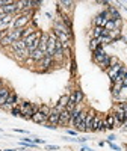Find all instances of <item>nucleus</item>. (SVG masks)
Listing matches in <instances>:
<instances>
[{
	"label": "nucleus",
	"mask_w": 127,
	"mask_h": 151,
	"mask_svg": "<svg viewBox=\"0 0 127 151\" xmlns=\"http://www.w3.org/2000/svg\"><path fill=\"white\" fill-rule=\"evenodd\" d=\"M117 27H115V21H112V20H109L108 23H106V26H105V30H108V32H112V30H115Z\"/></svg>",
	"instance_id": "nucleus-25"
},
{
	"label": "nucleus",
	"mask_w": 127,
	"mask_h": 151,
	"mask_svg": "<svg viewBox=\"0 0 127 151\" xmlns=\"http://www.w3.org/2000/svg\"><path fill=\"white\" fill-rule=\"evenodd\" d=\"M113 141H115V136H113V134H110V136L108 137V142H113Z\"/></svg>",
	"instance_id": "nucleus-33"
},
{
	"label": "nucleus",
	"mask_w": 127,
	"mask_h": 151,
	"mask_svg": "<svg viewBox=\"0 0 127 151\" xmlns=\"http://www.w3.org/2000/svg\"><path fill=\"white\" fill-rule=\"evenodd\" d=\"M123 86H124V88H127V79H126V80L123 82Z\"/></svg>",
	"instance_id": "nucleus-38"
},
{
	"label": "nucleus",
	"mask_w": 127,
	"mask_h": 151,
	"mask_svg": "<svg viewBox=\"0 0 127 151\" xmlns=\"http://www.w3.org/2000/svg\"><path fill=\"white\" fill-rule=\"evenodd\" d=\"M59 5H64V6H65V8H73V2H59Z\"/></svg>",
	"instance_id": "nucleus-30"
},
{
	"label": "nucleus",
	"mask_w": 127,
	"mask_h": 151,
	"mask_svg": "<svg viewBox=\"0 0 127 151\" xmlns=\"http://www.w3.org/2000/svg\"><path fill=\"white\" fill-rule=\"evenodd\" d=\"M108 21H109V14H108V11H103L101 14H98V15L94 18V24H95V26H98V27H105Z\"/></svg>",
	"instance_id": "nucleus-6"
},
{
	"label": "nucleus",
	"mask_w": 127,
	"mask_h": 151,
	"mask_svg": "<svg viewBox=\"0 0 127 151\" xmlns=\"http://www.w3.org/2000/svg\"><path fill=\"white\" fill-rule=\"evenodd\" d=\"M30 121H33V122H36V124H44V125H45V124L48 122V116H45L43 112L38 110V112L35 113V115L32 116V119H30Z\"/></svg>",
	"instance_id": "nucleus-12"
},
{
	"label": "nucleus",
	"mask_w": 127,
	"mask_h": 151,
	"mask_svg": "<svg viewBox=\"0 0 127 151\" xmlns=\"http://www.w3.org/2000/svg\"><path fill=\"white\" fill-rule=\"evenodd\" d=\"M12 44H14V40H12V38H11L9 35H8V36H5L3 40L0 41V45H2V47H11Z\"/></svg>",
	"instance_id": "nucleus-21"
},
{
	"label": "nucleus",
	"mask_w": 127,
	"mask_h": 151,
	"mask_svg": "<svg viewBox=\"0 0 127 151\" xmlns=\"http://www.w3.org/2000/svg\"><path fill=\"white\" fill-rule=\"evenodd\" d=\"M126 150H127V145H126Z\"/></svg>",
	"instance_id": "nucleus-42"
},
{
	"label": "nucleus",
	"mask_w": 127,
	"mask_h": 151,
	"mask_svg": "<svg viewBox=\"0 0 127 151\" xmlns=\"http://www.w3.org/2000/svg\"><path fill=\"white\" fill-rule=\"evenodd\" d=\"M94 53V62H95V64H103V60L108 58V55L105 53V50H103V45H100L97 50H95V52H92Z\"/></svg>",
	"instance_id": "nucleus-8"
},
{
	"label": "nucleus",
	"mask_w": 127,
	"mask_h": 151,
	"mask_svg": "<svg viewBox=\"0 0 127 151\" xmlns=\"http://www.w3.org/2000/svg\"><path fill=\"white\" fill-rule=\"evenodd\" d=\"M109 145H110V148H113V150H117V151H120V147H118V145H115V144H112V142H109Z\"/></svg>",
	"instance_id": "nucleus-32"
},
{
	"label": "nucleus",
	"mask_w": 127,
	"mask_h": 151,
	"mask_svg": "<svg viewBox=\"0 0 127 151\" xmlns=\"http://www.w3.org/2000/svg\"><path fill=\"white\" fill-rule=\"evenodd\" d=\"M124 41H126V42H127V38H124Z\"/></svg>",
	"instance_id": "nucleus-40"
},
{
	"label": "nucleus",
	"mask_w": 127,
	"mask_h": 151,
	"mask_svg": "<svg viewBox=\"0 0 127 151\" xmlns=\"http://www.w3.org/2000/svg\"><path fill=\"white\" fill-rule=\"evenodd\" d=\"M100 45H101V44H100V41H98V40H95V38H92V40L89 41V48L92 50V52H95V50H97Z\"/></svg>",
	"instance_id": "nucleus-24"
},
{
	"label": "nucleus",
	"mask_w": 127,
	"mask_h": 151,
	"mask_svg": "<svg viewBox=\"0 0 127 151\" xmlns=\"http://www.w3.org/2000/svg\"><path fill=\"white\" fill-rule=\"evenodd\" d=\"M59 115H61V112H59L56 107H53L52 112H50V115H48V122H47V124L58 125V124H59Z\"/></svg>",
	"instance_id": "nucleus-10"
},
{
	"label": "nucleus",
	"mask_w": 127,
	"mask_h": 151,
	"mask_svg": "<svg viewBox=\"0 0 127 151\" xmlns=\"http://www.w3.org/2000/svg\"><path fill=\"white\" fill-rule=\"evenodd\" d=\"M20 103H18V97H17V94L14 92V91H11V94H9V97H8V100H6V103L2 106V109H5V110H12L15 106H18Z\"/></svg>",
	"instance_id": "nucleus-3"
},
{
	"label": "nucleus",
	"mask_w": 127,
	"mask_h": 151,
	"mask_svg": "<svg viewBox=\"0 0 127 151\" xmlns=\"http://www.w3.org/2000/svg\"><path fill=\"white\" fill-rule=\"evenodd\" d=\"M85 118H86V110H82L79 113V116L73 122V125L76 127V132H85Z\"/></svg>",
	"instance_id": "nucleus-4"
},
{
	"label": "nucleus",
	"mask_w": 127,
	"mask_h": 151,
	"mask_svg": "<svg viewBox=\"0 0 127 151\" xmlns=\"http://www.w3.org/2000/svg\"><path fill=\"white\" fill-rule=\"evenodd\" d=\"M9 94H11V89H9L8 86H2V88H0V107L6 103Z\"/></svg>",
	"instance_id": "nucleus-13"
},
{
	"label": "nucleus",
	"mask_w": 127,
	"mask_h": 151,
	"mask_svg": "<svg viewBox=\"0 0 127 151\" xmlns=\"http://www.w3.org/2000/svg\"><path fill=\"white\" fill-rule=\"evenodd\" d=\"M105 122L108 125V130H113L117 127V122H115V116H113V113H108L106 118H105Z\"/></svg>",
	"instance_id": "nucleus-14"
},
{
	"label": "nucleus",
	"mask_w": 127,
	"mask_h": 151,
	"mask_svg": "<svg viewBox=\"0 0 127 151\" xmlns=\"http://www.w3.org/2000/svg\"><path fill=\"white\" fill-rule=\"evenodd\" d=\"M70 121H71V113H70L68 110L64 109V110L61 112V115H59V124H58V125H68Z\"/></svg>",
	"instance_id": "nucleus-11"
},
{
	"label": "nucleus",
	"mask_w": 127,
	"mask_h": 151,
	"mask_svg": "<svg viewBox=\"0 0 127 151\" xmlns=\"http://www.w3.org/2000/svg\"><path fill=\"white\" fill-rule=\"evenodd\" d=\"M11 115L12 116H20V118H23V115H21V109H20V106H15L14 109L11 110Z\"/></svg>",
	"instance_id": "nucleus-26"
},
{
	"label": "nucleus",
	"mask_w": 127,
	"mask_h": 151,
	"mask_svg": "<svg viewBox=\"0 0 127 151\" xmlns=\"http://www.w3.org/2000/svg\"><path fill=\"white\" fill-rule=\"evenodd\" d=\"M40 112H43L45 116H48L50 112H52V109H50L48 106H45V104H40Z\"/></svg>",
	"instance_id": "nucleus-27"
},
{
	"label": "nucleus",
	"mask_w": 127,
	"mask_h": 151,
	"mask_svg": "<svg viewBox=\"0 0 127 151\" xmlns=\"http://www.w3.org/2000/svg\"><path fill=\"white\" fill-rule=\"evenodd\" d=\"M30 17H32V11L24 12V14H20V15H15L14 23H12V29H24L26 26H29Z\"/></svg>",
	"instance_id": "nucleus-1"
},
{
	"label": "nucleus",
	"mask_w": 127,
	"mask_h": 151,
	"mask_svg": "<svg viewBox=\"0 0 127 151\" xmlns=\"http://www.w3.org/2000/svg\"><path fill=\"white\" fill-rule=\"evenodd\" d=\"M5 151H15V150H5Z\"/></svg>",
	"instance_id": "nucleus-39"
},
{
	"label": "nucleus",
	"mask_w": 127,
	"mask_h": 151,
	"mask_svg": "<svg viewBox=\"0 0 127 151\" xmlns=\"http://www.w3.org/2000/svg\"><path fill=\"white\" fill-rule=\"evenodd\" d=\"M120 106H121V109H123V112H124V116H126V119H127V101H121Z\"/></svg>",
	"instance_id": "nucleus-29"
},
{
	"label": "nucleus",
	"mask_w": 127,
	"mask_h": 151,
	"mask_svg": "<svg viewBox=\"0 0 127 151\" xmlns=\"http://www.w3.org/2000/svg\"><path fill=\"white\" fill-rule=\"evenodd\" d=\"M67 104H68V94H65V95H62L61 98H59V101H58V104L55 106L59 112H62L64 109L67 107Z\"/></svg>",
	"instance_id": "nucleus-15"
},
{
	"label": "nucleus",
	"mask_w": 127,
	"mask_h": 151,
	"mask_svg": "<svg viewBox=\"0 0 127 151\" xmlns=\"http://www.w3.org/2000/svg\"><path fill=\"white\" fill-rule=\"evenodd\" d=\"M47 150H58L56 145H47Z\"/></svg>",
	"instance_id": "nucleus-35"
},
{
	"label": "nucleus",
	"mask_w": 127,
	"mask_h": 151,
	"mask_svg": "<svg viewBox=\"0 0 127 151\" xmlns=\"http://www.w3.org/2000/svg\"><path fill=\"white\" fill-rule=\"evenodd\" d=\"M101 122H103V118L98 116V115H95V116H94V121H92V130H91V132H100Z\"/></svg>",
	"instance_id": "nucleus-19"
},
{
	"label": "nucleus",
	"mask_w": 127,
	"mask_h": 151,
	"mask_svg": "<svg viewBox=\"0 0 127 151\" xmlns=\"http://www.w3.org/2000/svg\"><path fill=\"white\" fill-rule=\"evenodd\" d=\"M15 132H18V133H27L26 130H20V129H15Z\"/></svg>",
	"instance_id": "nucleus-37"
},
{
	"label": "nucleus",
	"mask_w": 127,
	"mask_h": 151,
	"mask_svg": "<svg viewBox=\"0 0 127 151\" xmlns=\"http://www.w3.org/2000/svg\"><path fill=\"white\" fill-rule=\"evenodd\" d=\"M18 106H20V109H21V115H23V118H26V119H32V116L35 115V112H33V109H32L33 103L23 101V103H20Z\"/></svg>",
	"instance_id": "nucleus-2"
},
{
	"label": "nucleus",
	"mask_w": 127,
	"mask_h": 151,
	"mask_svg": "<svg viewBox=\"0 0 127 151\" xmlns=\"http://www.w3.org/2000/svg\"><path fill=\"white\" fill-rule=\"evenodd\" d=\"M109 38H110L112 41H115V40H118V38H121V30L120 29H115V30L109 32Z\"/></svg>",
	"instance_id": "nucleus-22"
},
{
	"label": "nucleus",
	"mask_w": 127,
	"mask_h": 151,
	"mask_svg": "<svg viewBox=\"0 0 127 151\" xmlns=\"http://www.w3.org/2000/svg\"><path fill=\"white\" fill-rule=\"evenodd\" d=\"M47 42H48V33H43V36H41V40H40V48L41 52H47Z\"/></svg>",
	"instance_id": "nucleus-17"
},
{
	"label": "nucleus",
	"mask_w": 127,
	"mask_h": 151,
	"mask_svg": "<svg viewBox=\"0 0 127 151\" xmlns=\"http://www.w3.org/2000/svg\"><path fill=\"white\" fill-rule=\"evenodd\" d=\"M123 67H124L123 64H120V62H117V64H113V65H110V67L108 68V74H109V77H110L112 83H113V80H115V77L118 76V73L121 71V68H123Z\"/></svg>",
	"instance_id": "nucleus-7"
},
{
	"label": "nucleus",
	"mask_w": 127,
	"mask_h": 151,
	"mask_svg": "<svg viewBox=\"0 0 127 151\" xmlns=\"http://www.w3.org/2000/svg\"><path fill=\"white\" fill-rule=\"evenodd\" d=\"M67 133H68V134H76L77 132H76V130H67Z\"/></svg>",
	"instance_id": "nucleus-36"
},
{
	"label": "nucleus",
	"mask_w": 127,
	"mask_h": 151,
	"mask_svg": "<svg viewBox=\"0 0 127 151\" xmlns=\"http://www.w3.org/2000/svg\"><path fill=\"white\" fill-rule=\"evenodd\" d=\"M36 32V29H35V26H30V24H29V26H26V27H24L23 29V38H21V40H26V38H29L32 33H35Z\"/></svg>",
	"instance_id": "nucleus-20"
},
{
	"label": "nucleus",
	"mask_w": 127,
	"mask_h": 151,
	"mask_svg": "<svg viewBox=\"0 0 127 151\" xmlns=\"http://www.w3.org/2000/svg\"><path fill=\"white\" fill-rule=\"evenodd\" d=\"M38 64V67H40V71L41 73H44V71H47V70H50L53 65H55V59L53 58H48V56H45L44 59H41L40 62H36Z\"/></svg>",
	"instance_id": "nucleus-5"
},
{
	"label": "nucleus",
	"mask_w": 127,
	"mask_h": 151,
	"mask_svg": "<svg viewBox=\"0 0 127 151\" xmlns=\"http://www.w3.org/2000/svg\"><path fill=\"white\" fill-rule=\"evenodd\" d=\"M126 130H127V124H126Z\"/></svg>",
	"instance_id": "nucleus-41"
},
{
	"label": "nucleus",
	"mask_w": 127,
	"mask_h": 151,
	"mask_svg": "<svg viewBox=\"0 0 127 151\" xmlns=\"http://www.w3.org/2000/svg\"><path fill=\"white\" fill-rule=\"evenodd\" d=\"M30 2H32V8H35V6H40L43 2H41V0H30Z\"/></svg>",
	"instance_id": "nucleus-31"
},
{
	"label": "nucleus",
	"mask_w": 127,
	"mask_h": 151,
	"mask_svg": "<svg viewBox=\"0 0 127 151\" xmlns=\"http://www.w3.org/2000/svg\"><path fill=\"white\" fill-rule=\"evenodd\" d=\"M95 116L94 110H86V118H85V132H91L92 130V121Z\"/></svg>",
	"instance_id": "nucleus-9"
},
{
	"label": "nucleus",
	"mask_w": 127,
	"mask_h": 151,
	"mask_svg": "<svg viewBox=\"0 0 127 151\" xmlns=\"http://www.w3.org/2000/svg\"><path fill=\"white\" fill-rule=\"evenodd\" d=\"M9 48L12 50V53H14V52H18V50H24V48H27V45H26V42H24V40H20V41H15V42L12 44Z\"/></svg>",
	"instance_id": "nucleus-16"
},
{
	"label": "nucleus",
	"mask_w": 127,
	"mask_h": 151,
	"mask_svg": "<svg viewBox=\"0 0 127 151\" xmlns=\"http://www.w3.org/2000/svg\"><path fill=\"white\" fill-rule=\"evenodd\" d=\"M33 144H44L43 139H33Z\"/></svg>",
	"instance_id": "nucleus-34"
},
{
	"label": "nucleus",
	"mask_w": 127,
	"mask_h": 151,
	"mask_svg": "<svg viewBox=\"0 0 127 151\" xmlns=\"http://www.w3.org/2000/svg\"><path fill=\"white\" fill-rule=\"evenodd\" d=\"M74 95H76V104H80L82 100H83V92L80 89H76L74 91Z\"/></svg>",
	"instance_id": "nucleus-23"
},
{
	"label": "nucleus",
	"mask_w": 127,
	"mask_h": 151,
	"mask_svg": "<svg viewBox=\"0 0 127 151\" xmlns=\"http://www.w3.org/2000/svg\"><path fill=\"white\" fill-rule=\"evenodd\" d=\"M30 58L33 59V62H40L41 59H44V58H45V53H44V52H41V50L38 48V50H35L33 53H30Z\"/></svg>",
	"instance_id": "nucleus-18"
},
{
	"label": "nucleus",
	"mask_w": 127,
	"mask_h": 151,
	"mask_svg": "<svg viewBox=\"0 0 127 151\" xmlns=\"http://www.w3.org/2000/svg\"><path fill=\"white\" fill-rule=\"evenodd\" d=\"M76 71H77V65H76L74 58H71V74H73V76H76Z\"/></svg>",
	"instance_id": "nucleus-28"
}]
</instances>
